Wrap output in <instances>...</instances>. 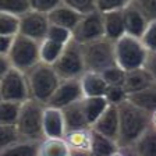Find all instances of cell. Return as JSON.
Returning <instances> with one entry per match:
<instances>
[{"instance_id": "6da1fadb", "label": "cell", "mask_w": 156, "mask_h": 156, "mask_svg": "<svg viewBox=\"0 0 156 156\" xmlns=\"http://www.w3.org/2000/svg\"><path fill=\"white\" fill-rule=\"evenodd\" d=\"M119 146H133L141 138L144 133L149 128V113L131 102L126 101L119 106Z\"/></svg>"}, {"instance_id": "7a4b0ae2", "label": "cell", "mask_w": 156, "mask_h": 156, "mask_svg": "<svg viewBox=\"0 0 156 156\" xmlns=\"http://www.w3.org/2000/svg\"><path fill=\"white\" fill-rule=\"evenodd\" d=\"M25 77L28 82L29 99L38 101L43 105H48L62 81L53 66L43 62H39L31 70H28Z\"/></svg>"}, {"instance_id": "3957f363", "label": "cell", "mask_w": 156, "mask_h": 156, "mask_svg": "<svg viewBox=\"0 0 156 156\" xmlns=\"http://www.w3.org/2000/svg\"><path fill=\"white\" fill-rule=\"evenodd\" d=\"M46 105L28 99L21 105L17 130L24 141L39 142L45 138L43 134V112Z\"/></svg>"}, {"instance_id": "277c9868", "label": "cell", "mask_w": 156, "mask_h": 156, "mask_svg": "<svg viewBox=\"0 0 156 156\" xmlns=\"http://www.w3.org/2000/svg\"><path fill=\"white\" fill-rule=\"evenodd\" d=\"M114 56L119 67H121L124 71H131L145 67L149 52L141 42V39L124 35L114 42Z\"/></svg>"}, {"instance_id": "5b68a950", "label": "cell", "mask_w": 156, "mask_h": 156, "mask_svg": "<svg viewBox=\"0 0 156 156\" xmlns=\"http://www.w3.org/2000/svg\"><path fill=\"white\" fill-rule=\"evenodd\" d=\"M84 56L85 71L102 73L106 68L116 64L114 56V42L107 38H101L92 42L81 45Z\"/></svg>"}, {"instance_id": "8992f818", "label": "cell", "mask_w": 156, "mask_h": 156, "mask_svg": "<svg viewBox=\"0 0 156 156\" xmlns=\"http://www.w3.org/2000/svg\"><path fill=\"white\" fill-rule=\"evenodd\" d=\"M7 57H9L13 68L27 73L41 62L39 42L31 38H27L21 34H17L11 41V46L9 49Z\"/></svg>"}, {"instance_id": "52a82bcc", "label": "cell", "mask_w": 156, "mask_h": 156, "mask_svg": "<svg viewBox=\"0 0 156 156\" xmlns=\"http://www.w3.org/2000/svg\"><path fill=\"white\" fill-rule=\"evenodd\" d=\"M52 66L60 77V80L80 78L85 73V63L81 45L75 42L74 39H71Z\"/></svg>"}, {"instance_id": "ba28073f", "label": "cell", "mask_w": 156, "mask_h": 156, "mask_svg": "<svg viewBox=\"0 0 156 156\" xmlns=\"http://www.w3.org/2000/svg\"><path fill=\"white\" fill-rule=\"evenodd\" d=\"M0 92L3 101L18 102V103H24L25 101H28L29 89L25 73L11 67L0 78Z\"/></svg>"}, {"instance_id": "9c48e42d", "label": "cell", "mask_w": 156, "mask_h": 156, "mask_svg": "<svg viewBox=\"0 0 156 156\" xmlns=\"http://www.w3.org/2000/svg\"><path fill=\"white\" fill-rule=\"evenodd\" d=\"M103 36V14L98 10L88 14H82L77 27L73 31V39L80 45L101 39Z\"/></svg>"}, {"instance_id": "30bf717a", "label": "cell", "mask_w": 156, "mask_h": 156, "mask_svg": "<svg viewBox=\"0 0 156 156\" xmlns=\"http://www.w3.org/2000/svg\"><path fill=\"white\" fill-rule=\"evenodd\" d=\"M49 27H50V23H49L48 14L29 10L20 17L18 34L41 42L48 34Z\"/></svg>"}, {"instance_id": "8fae6325", "label": "cell", "mask_w": 156, "mask_h": 156, "mask_svg": "<svg viewBox=\"0 0 156 156\" xmlns=\"http://www.w3.org/2000/svg\"><path fill=\"white\" fill-rule=\"evenodd\" d=\"M82 98H84V94H82L80 78L62 80L46 106H52L56 109H64V107L75 103V102H80Z\"/></svg>"}, {"instance_id": "7c38bea8", "label": "cell", "mask_w": 156, "mask_h": 156, "mask_svg": "<svg viewBox=\"0 0 156 156\" xmlns=\"http://www.w3.org/2000/svg\"><path fill=\"white\" fill-rule=\"evenodd\" d=\"M92 130L96 134L106 136L112 141L119 138V128H120V119H119V107L109 105L107 109L101 114V117L92 124Z\"/></svg>"}, {"instance_id": "4fadbf2b", "label": "cell", "mask_w": 156, "mask_h": 156, "mask_svg": "<svg viewBox=\"0 0 156 156\" xmlns=\"http://www.w3.org/2000/svg\"><path fill=\"white\" fill-rule=\"evenodd\" d=\"M67 128L62 109L45 106L43 112V134L48 138H64Z\"/></svg>"}, {"instance_id": "5bb4252c", "label": "cell", "mask_w": 156, "mask_h": 156, "mask_svg": "<svg viewBox=\"0 0 156 156\" xmlns=\"http://www.w3.org/2000/svg\"><path fill=\"white\" fill-rule=\"evenodd\" d=\"M123 20L126 35L141 39L142 34L145 32L146 25H148V20L141 13V10L134 4V2L123 10Z\"/></svg>"}, {"instance_id": "9a60e30c", "label": "cell", "mask_w": 156, "mask_h": 156, "mask_svg": "<svg viewBox=\"0 0 156 156\" xmlns=\"http://www.w3.org/2000/svg\"><path fill=\"white\" fill-rule=\"evenodd\" d=\"M152 84H155L152 74L146 70V67H141L131 70V71H126L123 88L126 89L127 95H131L151 87Z\"/></svg>"}, {"instance_id": "2e32d148", "label": "cell", "mask_w": 156, "mask_h": 156, "mask_svg": "<svg viewBox=\"0 0 156 156\" xmlns=\"http://www.w3.org/2000/svg\"><path fill=\"white\" fill-rule=\"evenodd\" d=\"M81 16L82 14L74 11L66 4H60L58 7H56L55 10H52L48 14V18L50 25L62 27V28H66L73 32L74 28L77 27L78 21H80V18H81Z\"/></svg>"}, {"instance_id": "e0dca14e", "label": "cell", "mask_w": 156, "mask_h": 156, "mask_svg": "<svg viewBox=\"0 0 156 156\" xmlns=\"http://www.w3.org/2000/svg\"><path fill=\"white\" fill-rule=\"evenodd\" d=\"M80 82H81L84 98L105 96L106 89L109 87L107 82L103 80L101 73H95V71H85L80 77Z\"/></svg>"}, {"instance_id": "ac0fdd59", "label": "cell", "mask_w": 156, "mask_h": 156, "mask_svg": "<svg viewBox=\"0 0 156 156\" xmlns=\"http://www.w3.org/2000/svg\"><path fill=\"white\" fill-rule=\"evenodd\" d=\"M64 140L67 141L70 149L74 152H87L89 153L94 142V131L91 127L78 128L66 133Z\"/></svg>"}, {"instance_id": "d6986e66", "label": "cell", "mask_w": 156, "mask_h": 156, "mask_svg": "<svg viewBox=\"0 0 156 156\" xmlns=\"http://www.w3.org/2000/svg\"><path fill=\"white\" fill-rule=\"evenodd\" d=\"M102 14H103L105 38L110 39L112 42H116L121 36L126 35L123 11H110V13H102Z\"/></svg>"}, {"instance_id": "ffe728a7", "label": "cell", "mask_w": 156, "mask_h": 156, "mask_svg": "<svg viewBox=\"0 0 156 156\" xmlns=\"http://www.w3.org/2000/svg\"><path fill=\"white\" fill-rule=\"evenodd\" d=\"M71 149L64 138L45 136L38 144V156H70Z\"/></svg>"}, {"instance_id": "44dd1931", "label": "cell", "mask_w": 156, "mask_h": 156, "mask_svg": "<svg viewBox=\"0 0 156 156\" xmlns=\"http://www.w3.org/2000/svg\"><path fill=\"white\" fill-rule=\"evenodd\" d=\"M109 103L105 99V96H98V98H82L81 99V107L82 112L85 114L89 127L101 117V114L107 109Z\"/></svg>"}, {"instance_id": "7402d4cb", "label": "cell", "mask_w": 156, "mask_h": 156, "mask_svg": "<svg viewBox=\"0 0 156 156\" xmlns=\"http://www.w3.org/2000/svg\"><path fill=\"white\" fill-rule=\"evenodd\" d=\"M127 101L148 113H152L156 110V82L142 91L128 95Z\"/></svg>"}, {"instance_id": "603a6c76", "label": "cell", "mask_w": 156, "mask_h": 156, "mask_svg": "<svg viewBox=\"0 0 156 156\" xmlns=\"http://www.w3.org/2000/svg\"><path fill=\"white\" fill-rule=\"evenodd\" d=\"M62 110H63V116H64L66 128H67V131L78 130V128H87V127H89L87 119H85L84 112H82L81 101L75 102V103L64 107V109H62Z\"/></svg>"}, {"instance_id": "cb8c5ba5", "label": "cell", "mask_w": 156, "mask_h": 156, "mask_svg": "<svg viewBox=\"0 0 156 156\" xmlns=\"http://www.w3.org/2000/svg\"><path fill=\"white\" fill-rule=\"evenodd\" d=\"M67 43L58 42L55 39L45 36V38L39 42V53H41V62L48 63V64H53L58 58V56L62 55Z\"/></svg>"}, {"instance_id": "d4e9b609", "label": "cell", "mask_w": 156, "mask_h": 156, "mask_svg": "<svg viewBox=\"0 0 156 156\" xmlns=\"http://www.w3.org/2000/svg\"><path fill=\"white\" fill-rule=\"evenodd\" d=\"M140 156H156V130L148 128L133 145Z\"/></svg>"}, {"instance_id": "484cf974", "label": "cell", "mask_w": 156, "mask_h": 156, "mask_svg": "<svg viewBox=\"0 0 156 156\" xmlns=\"http://www.w3.org/2000/svg\"><path fill=\"white\" fill-rule=\"evenodd\" d=\"M117 148H119V144L116 141H112L94 131V142L89 151V156H110Z\"/></svg>"}, {"instance_id": "4316f807", "label": "cell", "mask_w": 156, "mask_h": 156, "mask_svg": "<svg viewBox=\"0 0 156 156\" xmlns=\"http://www.w3.org/2000/svg\"><path fill=\"white\" fill-rule=\"evenodd\" d=\"M21 105L18 102L2 101L0 102V124L6 126H17L21 110Z\"/></svg>"}, {"instance_id": "83f0119b", "label": "cell", "mask_w": 156, "mask_h": 156, "mask_svg": "<svg viewBox=\"0 0 156 156\" xmlns=\"http://www.w3.org/2000/svg\"><path fill=\"white\" fill-rule=\"evenodd\" d=\"M38 144L21 140L0 152V156H38Z\"/></svg>"}, {"instance_id": "f1b7e54d", "label": "cell", "mask_w": 156, "mask_h": 156, "mask_svg": "<svg viewBox=\"0 0 156 156\" xmlns=\"http://www.w3.org/2000/svg\"><path fill=\"white\" fill-rule=\"evenodd\" d=\"M18 28H20V17L0 11V35L13 38V36H16L18 34Z\"/></svg>"}, {"instance_id": "f546056e", "label": "cell", "mask_w": 156, "mask_h": 156, "mask_svg": "<svg viewBox=\"0 0 156 156\" xmlns=\"http://www.w3.org/2000/svg\"><path fill=\"white\" fill-rule=\"evenodd\" d=\"M17 126H6V124H0V152H3L9 146L17 144L21 141Z\"/></svg>"}, {"instance_id": "4dcf8cb0", "label": "cell", "mask_w": 156, "mask_h": 156, "mask_svg": "<svg viewBox=\"0 0 156 156\" xmlns=\"http://www.w3.org/2000/svg\"><path fill=\"white\" fill-rule=\"evenodd\" d=\"M31 10V0H0V11L21 17Z\"/></svg>"}, {"instance_id": "1f68e13d", "label": "cell", "mask_w": 156, "mask_h": 156, "mask_svg": "<svg viewBox=\"0 0 156 156\" xmlns=\"http://www.w3.org/2000/svg\"><path fill=\"white\" fill-rule=\"evenodd\" d=\"M127 98H128V95L123 88V85H109L106 89V94H105V99L107 101V103L117 107L121 103H124L127 101Z\"/></svg>"}, {"instance_id": "d6a6232c", "label": "cell", "mask_w": 156, "mask_h": 156, "mask_svg": "<svg viewBox=\"0 0 156 156\" xmlns=\"http://www.w3.org/2000/svg\"><path fill=\"white\" fill-rule=\"evenodd\" d=\"M131 3H133V0H96V10L101 13L123 11Z\"/></svg>"}, {"instance_id": "836d02e7", "label": "cell", "mask_w": 156, "mask_h": 156, "mask_svg": "<svg viewBox=\"0 0 156 156\" xmlns=\"http://www.w3.org/2000/svg\"><path fill=\"white\" fill-rule=\"evenodd\" d=\"M103 80L107 82V85H123L124 78H126V71L117 64L106 68L105 71L101 73Z\"/></svg>"}, {"instance_id": "e575fe53", "label": "cell", "mask_w": 156, "mask_h": 156, "mask_svg": "<svg viewBox=\"0 0 156 156\" xmlns=\"http://www.w3.org/2000/svg\"><path fill=\"white\" fill-rule=\"evenodd\" d=\"M63 4L68 6L80 14L96 11V0H63Z\"/></svg>"}, {"instance_id": "d590c367", "label": "cell", "mask_w": 156, "mask_h": 156, "mask_svg": "<svg viewBox=\"0 0 156 156\" xmlns=\"http://www.w3.org/2000/svg\"><path fill=\"white\" fill-rule=\"evenodd\" d=\"M141 42L146 48L148 52H156V20L149 21L145 28V32L141 36Z\"/></svg>"}, {"instance_id": "8d00e7d4", "label": "cell", "mask_w": 156, "mask_h": 156, "mask_svg": "<svg viewBox=\"0 0 156 156\" xmlns=\"http://www.w3.org/2000/svg\"><path fill=\"white\" fill-rule=\"evenodd\" d=\"M138 9L141 10V13L145 16V18L149 21H155L156 20V0H133Z\"/></svg>"}, {"instance_id": "74e56055", "label": "cell", "mask_w": 156, "mask_h": 156, "mask_svg": "<svg viewBox=\"0 0 156 156\" xmlns=\"http://www.w3.org/2000/svg\"><path fill=\"white\" fill-rule=\"evenodd\" d=\"M60 4H63V0H31V10L49 14Z\"/></svg>"}, {"instance_id": "f35d334b", "label": "cell", "mask_w": 156, "mask_h": 156, "mask_svg": "<svg viewBox=\"0 0 156 156\" xmlns=\"http://www.w3.org/2000/svg\"><path fill=\"white\" fill-rule=\"evenodd\" d=\"M145 67H146V70L152 74L153 80H155V82H156V52H151L149 53Z\"/></svg>"}, {"instance_id": "ab89813d", "label": "cell", "mask_w": 156, "mask_h": 156, "mask_svg": "<svg viewBox=\"0 0 156 156\" xmlns=\"http://www.w3.org/2000/svg\"><path fill=\"white\" fill-rule=\"evenodd\" d=\"M13 38L0 35V55H7V53H9V49H10V46H11V41H13Z\"/></svg>"}, {"instance_id": "60d3db41", "label": "cell", "mask_w": 156, "mask_h": 156, "mask_svg": "<svg viewBox=\"0 0 156 156\" xmlns=\"http://www.w3.org/2000/svg\"><path fill=\"white\" fill-rule=\"evenodd\" d=\"M10 68H11V63H10L7 55H0V78L3 77Z\"/></svg>"}, {"instance_id": "b9f144b4", "label": "cell", "mask_w": 156, "mask_h": 156, "mask_svg": "<svg viewBox=\"0 0 156 156\" xmlns=\"http://www.w3.org/2000/svg\"><path fill=\"white\" fill-rule=\"evenodd\" d=\"M121 149H123V155L124 156H140L138 152L134 149L133 146H120Z\"/></svg>"}, {"instance_id": "7bdbcfd3", "label": "cell", "mask_w": 156, "mask_h": 156, "mask_svg": "<svg viewBox=\"0 0 156 156\" xmlns=\"http://www.w3.org/2000/svg\"><path fill=\"white\" fill-rule=\"evenodd\" d=\"M149 126H151V128L156 130V110L149 113Z\"/></svg>"}, {"instance_id": "ee69618b", "label": "cell", "mask_w": 156, "mask_h": 156, "mask_svg": "<svg viewBox=\"0 0 156 156\" xmlns=\"http://www.w3.org/2000/svg\"><path fill=\"white\" fill-rule=\"evenodd\" d=\"M70 156H89V153H87V152H74V151H71V155Z\"/></svg>"}, {"instance_id": "f6af8a7d", "label": "cell", "mask_w": 156, "mask_h": 156, "mask_svg": "<svg viewBox=\"0 0 156 156\" xmlns=\"http://www.w3.org/2000/svg\"><path fill=\"white\" fill-rule=\"evenodd\" d=\"M3 101V98H2V92H0V102Z\"/></svg>"}]
</instances>
